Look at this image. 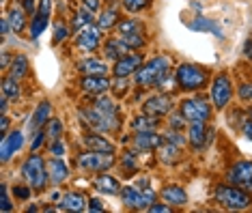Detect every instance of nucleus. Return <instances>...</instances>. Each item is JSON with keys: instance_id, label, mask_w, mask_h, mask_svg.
<instances>
[{"instance_id": "13", "label": "nucleus", "mask_w": 252, "mask_h": 213, "mask_svg": "<svg viewBox=\"0 0 252 213\" xmlns=\"http://www.w3.org/2000/svg\"><path fill=\"white\" fill-rule=\"evenodd\" d=\"M142 112L151 114V117H168L173 112V99H170V95L153 93L142 103Z\"/></svg>"}, {"instance_id": "9", "label": "nucleus", "mask_w": 252, "mask_h": 213, "mask_svg": "<svg viewBox=\"0 0 252 213\" xmlns=\"http://www.w3.org/2000/svg\"><path fill=\"white\" fill-rule=\"evenodd\" d=\"M233 99V82L226 73H218L211 80V103L216 110H224Z\"/></svg>"}, {"instance_id": "39", "label": "nucleus", "mask_w": 252, "mask_h": 213, "mask_svg": "<svg viewBox=\"0 0 252 213\" xmlns=\"http://www.w3.org/2000/svg\"><path fill=\"white\" fill-rule=\"evenodd\" d=\"M93 106L101 108V110H106V112L121 114V110H119V106H117V101H114V99H110V97H106V95H95V99H93Z\"/></svg>"}, {"instance_id": "27", "label": "nucleus", "mask_w": 252, "mask_h": 213, "mask_svg": "<svg viewBox=\"0 0 252 213\" xmlns=\"http://www.w3.org/2000/svg\"><path fill=\"white\" fill-rule=\"evenodd\" d=\"M4 17L9 20L11 30H13L15 34H22V32L26 30V17H28V13L22 7H11Z\"/></svg>"}, {"instance_id": "18", "label": "nucleus", "mask_w": 252, "mask_h": 213, "mask_svg": "<svg viewBox=\"0 0 252 213\" xmlns=\"http://www.w3.org/2000/svg\"><path fill=\"white\" fill-rule=\"evenodd\" d=\"M188 142L194 151H203L209 142L207 123H190L188 125Z\"/></svg>"}, {"instance_id": "1", "label": "nucleus", "mask_w": 252, "mask_h": 213, "mask_svg": "<svg viewBox=\"0 0 252 213\" xmlns=\"http://www.w3.org/2000/svg\"><path fill=\"white\" fill-rule=\"evenodd\" d=\"M170 67H173V56L168 54L153 56V59L145 61V65L134 73V84L138 89H158V86L166 84Z\"/></svg>"}, {"instance_id": "50", "label": "nucleus", "mask_w": 252, "mask_h": 213, "mask_svg": "<svg viewBox=\"0 0 252 213\" xmlns=\"http://www.w3.org/2000/svg\"><path fill=\"white\" fill-rule=\"evenodd\" d=\"M20 7L24 9L28 15H35L39 9V0H20Z\"/></svg>"}, {"instance_id": "7", "label": "nucleus", "mask_w": 252, "mask_h": 213, "mask_svg": "<svg viewBox=\"0 0 252 213\" xmlns=\"http://www.w3.org/2000/svg\"><path fill=\"white\" fill-rule=\"evenodd\" d=\"M121 200L127 209L149 211V207L156 203V192L151 187H138V183L136 185H125L121 187Z\"/></svg>"}, {"instance_id": "35", "label": "nucleus", "mask_w": 252, "mask_h": 213, "mask_svg": "<svg viewBox=\"0 0 252 213\" xmlns=\"http://www.w3.org/2000/svg\"><path fill=\"white\" fill-rule=\"evenodd\" d=\"M123 39V43L127 45L129 50H142L147 48V32H131V34H119Z\"/></svg>"}, {"instance_id": "51", "label": "nucleus", "mask_w": 252, "mask_h": 213, "mask_svg": "<svg viewBox=\"0 0 252 213\" xmlns=\"http://www.w3.org/2000/svg\"><path fill=\"white\" fill-rule=\"evenodd\" d=\"M52 9H54V0H39V9H37L39 13L52 17Z\"/></svg>"}, {"instance_id": "16", "label": "nucleus", "mask_w": 252, "mask_h": 213, "mask_svg": "<svg viewBox=\"0 0 252 213\" xmlns=\"http://www.w3.org/2000/svg\"><path fill=\"white\" fill-rule=\"evenodd\" d=\"M164 142V138L158 134V131H136L131 136V145L134 149H138L140 153L147 151H158V147Z\"/></svg>"}, {"instance_id": "59", "label": "nucleus", "mask_w": 252, "mask_h": 213, "mask_svg": "<svg viewBox=\"0 0 252 213\" xmlns=\"http://www.w3.org/2000/svg\"><path fill=\"white\" fill-rule=\"evenodd\" d=\"M250 117H252V108H250Z\"/></svg>"}, {"instance_id": "15", "label": "nucleus", "mask_w": 252, "mask_h": 213, "mask_svg": "<svg viewBox=\"0 0 252 213\" xmlns=\"http://www.w3.org/2000/svg\"><path fill=\"white\" fill-rule=\"evenodd\" d=\"M82 145L89 149V151H99V153H114L117 151V145L112 140H108L106 136H101V131L91 129L82 136Z\"/></svg>"}, {"instance_id": "36", "label": "nucleus", "mask_w": 252, "mask_h": 213, "mask_svg": "<svg viewBox=\"0 0 252 213\" xmlns=\"http://www.w3.org/2000/svg\"><path fill=\"white\" fill-rule=\"evenodd\" d=\"M93 22H95L93 11L87 9L84 4H82V9H78V11H76V15H73V28H76V32L80 30V28H84V26L93 24Z\"/></svg>"}, {"instance_id": "30", "label": "nucleus", "mask_w": 252, "mask_h": 213, "mask_svg": "<svg viewBox=\"0 0 252 213\" xmlns=\"http://www.w3.org/2000/svg\"><path fill=\"white\" fill-rule=\"evenodd\" d=\"M159 125V117H151V114H138L131 119V129L134 131H156Z\"/></svg>"}, {"instance_id": "44", "label": "nucleus", "mask_w": 252, "mask_h": 213, "mask_svg": "<svg viewBox=\"0 0 252 213\" xmlns=\"http://www.w3.org/2000/svg\"><path fill=\"white\" fill-rule=\"evenodd\" d=\"M162 138L166 142H173V145H179V147H183V145H186V140H188V138L181 136V131H177V129H168Z\"/></svg>"}, {"instance_id": "49", "label": "nucleus", "mask_w": 252, "mask_h": 213, "mask_svg": "<svg viewBox=\"0 0 252 213\" xmlns=\"http://www.w3.org/2000/svg\"><path fill=\"white\" fill-rule=\"evenodd\" d=\"M129 82H127V78H114V82H112V89H114V93H117L119 97H121L125 91L129 89Z\"/></svg>"}, {"instance_id": "40", "label": "nucleus", "mask_w": 252, "mask_h": 213, "mask_svg": "<svg viewBox=\"0 0 252 213\" xmlns=\"http://www.w3.org/2000/svg\"><path fill=\"white\" fill-rule=\"evenodd\" d=\"M138 149H131V151H125L121 155V166L127 172H134L136 170V166H138Z\"/></svg>"}, {"instance_id": "4", "label": "nucleus", "mask_w": 252, "mask_h": 213, "mask_svg": "<svg viewBox=\"0 0 252 213\" xmlns=\"http://www.w3.org/2000/svg\"><path fill=\"white\" fill-rule=\"evenodd\" d=\"M214 198L228 211H246L252 207V192L235 185V183H222L214 189Z\"/></svg>"}, {"instance_id": "46", "label": "nucleus", "mask_w": 252, "mask_h": 213, "mask_svg": "<svg viewBox=\"0 0 252 213\" xmlns=\"http://www.w3.org/2000/svg\"><path fill=\"white\" fill-rule=\"evenodd\" d=\"M45 138H48V131L43 129H37L32 131V140H31V151H39V147L45 142Z\"/></svg>"}, {"instance_id": "17", "label": "nucleus", "mask_w": 252, "mask_h": 213, "mask_svg": "<svg viewBox=\"0 0 252 213\" xmlns=\"http://www.w3.org/2000/svg\"><path fill=\"white\" fill-rule=\"evenodd\" d=\"M80 89L89 95H106L112 89V82L106 76H82L80 78Z\"/></svg>"}, {"instance_id": "54", "label": "nucleus", "mask_w": 252, "mask_h": 213, "mask_svg": "<svg viewBox=\"0 0 252 213\" xmlns=\"http://www.w3.org/2000/svg\"><path fill=\"white\" fill-rule=\"evenodd\" d=\"M89 211H104V200L101 198H91L89 200Z\"/></svg>"}, {"instance_id": "2", "label": "nucleus", "mask_w": 252, "mask_h": 213, "mask_svg": "<svg viewBox=\"0 0 252 213\" xmlns=\"http://www.w3.org/2000/svg\"><path fill=\"white\" fill-rule=\"evenodd\" d=\"M175 82L183 93H198L209 84V69L196 62H181L175 69Z\"/></svg>"}, {"instance_id": "58", "label": "nucleus", "mask_w": 252, "mask_h": 213, "mask_svg": "<svg viewBox=\"0 0 252 213\" xmlns=\"http://www.w3.org/2000/svg\"><path fill=\"white\" fill-rule=\"evenodd\" d=\"M11 62H13V59L9 56V52H2V61H0V65H2L4 71H7V69L11 67Z\"/></svg>"}, {"instance_id": "34", "label": "nucleus", "mask_w": 252, "mask_h": 213, "mask_svg": "<svg viewBox=\"0 0 252 213\" xmlns=\"http://www.w3.org/2000/svg\"><path fill=\"white\" fill-rule=\"evenodd\" d=\"M188 26H190L192 30H211V32H216V37H222L218 24H216V22H211V20H207L205 15H196V20L188 22Z\"/></svg>"}, {"instance_id": "41", "label": "nucleus", "mask_w": 252, "mask_h": 213, "mask_svg": "<svg viewBox=\"0 0 252 213\" xmlns=\"http://www.w3.org/2000/svg\"><path fill=\"white\" fill-rule=\"evenodd\" d=\"M45 131H48L50 140H59V138H63V134H65V127H63V121L61 119H50V123L45 125Z\"/></svg>"}, {"instance_id": "24", "label": "nucleus", "mask_w": 252, "mask_h": 213, "mask_svg": "<svg viewBox=\"0 0 252 213\" xmlns=\"http://www.w3.org/2000/svg\"><path fill=\"white\" fill-rule=\"evenodd\" d=\"M95 189L99 194H106V196H119L121 194V183H119L117 177L112 175H106V172H101L99 177L93 181Z\"/></svg>"}, {"instance_id": "14", "label": "nucleus", "mask_w": 252, "mask_h": 213, "mask_svg": "<svg viewBox=\"0 0 252 213\" xmlns=\"http://www.w3.org/2000/svg\"><path fill=\"white\" fill-rule=\"evenodd\" d=\"M22 147H24V131L13 129L11 134L2 136V145H0V162L7 164Z\"/></svg>"}, {"instance_id": "38", "label": "nucleus", "mask_w": 252, "mask_h": 213, "mask_svg": "<svg viewBox=\"0 0 252 213\" xmlns=\"http://www.w3.org/2000/svg\"><path fill=\"white\" fill-rule=\"evenodd\" d=\"M69 34H71V26L67 24L65 20H59L54 24V34H52V43L54 45H61L65 39H69Z\"/></svg>"}, {"instance_id": "52", "label": "nucleus", "mask_w": 252, "mask_h": 213, "mask_svg": "<svg viewBox=\"0 0 252 213\" xmlns=\"http://www.w3.org/2000/svg\"><path fill=\"white\" fill-rule=\"evenodd\" d=\"M149 211L151 213H170L173 211V207H170L168 203H153L151 207H149Z\"/></svg>"}, {"instance_id": "3", "label": "nucleus", "mask_w": 252, "mask_h": 213, "mask_svg": "<svg viewBox=\"0 0 252 213\" xmlns=\"http://www.w3.org/2000/svg\"><path fill=\"white\" fill-rule=\"evenodd\" d=\"M78 117L89 129L101 131V134H112V131L121 129V117H119V114L106 112V110H101V108L93 106V103L87 108H80Z\"/></svg>"}, {"instance_id": "53", "label": "nucleus", "mask_w": 252, "mask_h": 213, "mask_svg": "<svg viewBox=\"0 0 252 213\" xmlns=\"http://www.w3.org/2000/svg\"><path fill=\"white\" fill-rule=\"evenodd\" d=\"M242 131H244V136L248 138V140H252V117L248 114V119L242 123Z\"/></svg>"}, {"instance_id": "37", "label": "nucleus", "mask_w": 252, "mask_h": 213, "mask_svg": "<svg viewBox=\"0 0 252 213\" xmlns=\"http://www.w3.org/2000/svg\"><path fill=\"white\" fill-rule=\"evenodd\" d=\"M151 4H153V0H121V7L127 11L129 15L142 13V11H147Z\"/></svg>"}, {"instance_id": "28", "label": "nucleus", "mask_w": 252, "mask_h": 213, "mask_svg": "<svg viewBox=\"0 0 252 213\" xmlns=\"http://www.w3.org/2000/svg\"><path fill=\"white\" fill-rule=\"evenodd\" d=\"M114 32L117 34H131V32H147V26L142 24L138 17H123V20H119L117 28H114Z\"/></svg>"}, {"instance_id": "33", "label": "nucleus", "mask_w": 252, "mask_h": 213, "mask_svg": "<svg viewBox=\"0 0 252 213\" xmlns=\"http://www.w3.org/2000/svg\"><path fill=\"white\" fill-rule=\"evenodd\" d=\"M2 95L9 97L11 101H18L20 99V78L7 73L4 80H2Z\"/></svg>"}, {"instance_id": "48", "label": "nucleus", "mask_w": 252, "mask_h": 213, "mask_svg": "<svg viewBox=\"0 0 252 213\" xmlns=\"http://www.w3.org/2000/svg\"><path fill=\"white\" fill-rule=\"evenodd\" d=\"M50 153L56 155V157H63V155L67 153V147H65V142H63V138H59V140H52V142H50Z\"/></svg>"}, {"instance_id": "19", "label": "nucleus", "mask_w": 252, "mask_h": 213, "mask_svg": "<svg viewBox=\"0 0 252 213\" xmlns=\"http://www.w3.org/2000/svg\"><path fill=\"white\" fill-rule=\"evenodd\" d=\"M76 69L82 76H106L110 69H108L104 59H97V56H87V59L78 61Z\"/></svg>"}, {"instance_id": "6", "label": "nucleus", "mask_w": 252, "mask_h": 213, "mask_svg": "<svg viewBox=\"0 0 252 213\" xmlns=\"http://www.w3.org/2000/svg\"><path fill=\"white\" fill-rule=\"evenodd\" d=\"M179 112L186 117L188 123H209L214 114V103L205 97H186L179 103Z\"/></svg>"}, {"instance_id": "23", "label": "nucleus", "mask_w": 252, "mask_h": 213, "mask_svg": "<svg viewBox=\"0 0 252 213\" xmlns=\"http://www.w3.org/2000/svg\"><path fill=\"white\" fill-rule=\"evenodd\" d=\"M119 2L117 0H112V4L110 7H106V9H101V13L97 15V22L95 24L101 28V30H114L119 24Z\"/></svg>"}, {"instance_id": "55", "label": "nucleus", "mask_w": 252, "mask_h": 213, "mask_svg": "<svg viewBox=\"0 0 252 213\" xmlns=\"http://www.w3.org/2000/svg\"><path fill=\"white\" fill-rule=\"evenodd\" d=\"M82 4L95 13V11H99V7H101V0H82Z\"/></svg>"}, {"instance_id": "21", "label": "nucleus", "mask_w": 252, "mask_h": 213, "mask_svg": "<svg viewBox=\"0 0 252 213\" xmlns=\"http://www.w3.org/2000/svg\"><path fill=\"white\" fill-rule=\"evenodd\" d=\"M89 200L91 198L82 192H67L59 200V209L61 211H84V209H89Z\"/></svg>"}, {"instance_id": "26", "label": "nucleus", "mask_w": 252, "mask_h": 213, "mask_svg": "<svg viewBox=\"0 0 252 213\" xmlns=\"http://www.w3.org/2000/svg\"><path fill=\"white\" fill-rule=\"evenodd\" d=\"M48 172H50V181L56 183V185H61V183L69 179V166L63 162L61 157H56V155L48 162Z\"/></svg>"}, {"instance_id": "42", "label": "nucleus", "mask_w": 252, "mask_h": 213, "mask_svg": "<svg viewBox=\"0 0 252 213\" xmlns=\"http://www.w3.org/2000/svg\"><path fill=\"white\" fill-rule=\"evenodd\" d=\"M0 211H4V213H9V211H13V203H11V198H9V187L4 185H0Z\"/></svg>"}, {"instance_id": "57", "label": "nucleus", "mask_w": 252, "mask_h": 213, "mask_svg": "<svg viewBox=\"0 0 252 213\" xmlns=\"http://www.w3.org/2000/svg\"><path fill=\"white\" fill-rule=\"evenodd\" d=\"M7 131H9V119L7 114H0V134L7 136Z\"/></svg>"}, {"instance_id": "10", "label": "nucleus", "mask_w": 252, "mask_h": 213, "mask_svg": "<svg viewBox=\"0 0 252 213\" xmlns=\"http://www.w3.org/2000/svg\"><path fill=\"white\" fill-rule=\"evenodd\" d=\"M101 39H104V30L95 24H89L84 28H80L76 32V48L80 52H87V54H93V52L99 50Z\"/></svg>"}, {"instance_id": "11", "label": "nucleus", "mask_w": 252, "mask_h": 213, "mask_svg": "<svg viewBox=\"0 0 252 213\" xmlns=\"http://www.w3.org/2000/svg\"><path fill=\"white\" fill-rule=\"evenodd\" d=\"M142 65H145L142 52H127V54H123L119 61L112 62V73H114V78H129V76H134Z\"/></svg>"}, {"instance_id": "25", "label": "nucleus", "mask_w": 252, "mask_h": 213, "mask_svg": "<svg viewBox=\"0 0 252 213\" xmlns=\"http://www.w3.org/2000/svg\"><path fill=\"white\" fill-rule=\"evenodd\" d=\"M129 48L123 43V39L119 37V34H114V37L110 39H106V43H104V59L106 61H119L123 54H127Z\"/></svg>"}, {"instance_id": "43", "label": "nucleus", "mask_w": 252, "mask_h": 213, "mask_svg": "<svg viewBox=\"0 0 252 213\" xmlns=\"http://www.w3.org/2000/svg\"><path fill=\"white\" fill-rule=\"evenodd\" d=\"M11 192H13V196L18 200H31V196H32V192H35V189H32L31 185H22V183H18V185H13Z\"/></svg>"}, {"instance_id": "56", "label": "nucleus", "mask_w": 252, "mask_h": 213, "mask_svg": "<svg viewBox=\"0 0 252 213\" xmlns=\"http://www.w3.org/2000/svg\"><path fill=\"white\" fill-rule=\"evenodd\" d=\"M244 56L252 62V37L246 39V43H244Z\"/></svg>"}, {"instance_id": "45", "label": "nucleus", "mask_w": 252, "mask_h": 213, "mask_svg": "<svg viewBox=\"0 0 252 213\" xmlns=\"http://www.w3.org/2000/svg\"><path fill=\"white\" fill-rule=\"evenodd\" d=\"M168 125H170V129H177V131H181L183 127H188V121H186V117L179 112V114H173L170 112V119H168Z\"/></svg>"}, {"instance_id": "31", "label": "nucleus", "mask_w": 252, "mask_h": 213, "mask_svg": "<svg viewBox=\"0 0 252 213\" xmlns=\"http://www.w3.org/2000/svg\"><path fill=\"white\" fill-rule=\"evenodd\" d=\"M50 26V15H43V13H37L32 15V22H31V28H28V37L32 39V41H37L39 37L45 32V28Z\"/></svg>"}, {"instance_id": "32", "label": "nucleus", "mask_w": 252, "mask_h": 213, "mask_svg": "<svg viewBox=\"0 0 252 213\" xmlns=\"http://www.w3.org/2000/svg\"><path fill=\"white\" fill-rule=\"evenodd\" d=\"M28 71H31V61H28V56L15 54L13 62H11V67H9V73L15 78H24V76H28Z\"/></svg>"}, {"instance_id": "20", "label": "nucleus", "mask_w": 252, "mask_h": 213, "mask_svg": "<svg viewBox=\"0 0 252 213\" xmlns=\"http://www.w3.org/2000/svg\"><path fill=\"white\" fill-rule=\"evenodd\" d=\"M50 119H52V103H50L48 99L39 101V106L35 108V112H32L31 121H28V129H31V131L43 129L45 125L50 123Z\"/></svg>"}, {"instance_id": "8", "label": "nucleus", "mask_w": 252, "mask_h": 213, "mask_svg": "<svg viewBox=\"0 0 252 213\" xmlns=\"http://www.w3.org/2000/svg\"><path fill=\"white\" fill-rule=\"evenodd\" d=\"M117 164L114 153H99V151H89L80 153L76 157V166L82 172H106Z\"/></svg>"}, {"instance_id": "12", "label": "nucleus", "mask_w": 252, "mask_h": 213, "mask_svg": "<svg viewBox=\"0 0 252 213\" xmlns=\"http://www.w3.org/2000/svg\"><path fill=\"white\" fill-rule=\"evenodd\" d=\"M228 183L248 189L252 192V159H242V162H235L226 172Z\"/></svg>"}, {"instance_id": "22", "label": "nucleus", "mask_w": 252, "mask_h": 213, "mask_svg": "<svg viewBox=\"0 0 252 213\" xmlns=\"http://www.w3.org/2000/svg\"><path fill=\"white\" fill-rule=\"evenodd\" d=\"M159 198H162L164 203H168L170 207H186L188 205V192L181 185H177V183L162 187Z\"/></svg>"}, {"instance_id": "29", "label": "nucleus", "mask_w": 252, "mask_h": 213, "mask_svg": "<svg viewBox=\"0 0 252 213\" xmlns=\"http://www.w3.org/2000/svg\"><path fill=\"white\" fill-rule=\"evenodd\" d=\"M158 157H159V162H164V164H175L177 159L181 157V147L164 140L162 145L158 147Z\"/></svg>"}, {"instance_id": "5", "label": "nucleus", "mask_w": 252, "mask_h": 213, "mask_svg": "<svg viewBox=\"0 0 252 213\" xmlns=\"http://www.w3.org/2000/svg\"><path fill=\"white\" fill-rule=\"evenodd\" d=\"M22 177H24L26 183L35 189V192H43V189L48 187V181H50L48 164H45V159L37 151H32L24 159V164H22Z\"/></svg>"}, {"instance_id": "47", "label": "nucleus", "mask_w": 252, "mask_h": 213, "mask_svg": "<svg viewBox=\"0 0 252 213\" xmlns=\"http://www.w3.org/2000/svg\"><path fill=\"white\" fill-rule=\"evenodd\" d=\"M237 93H239V99L252 106V82H242V84H239Z\"/></svg>"}]
</instances>
